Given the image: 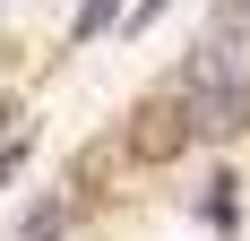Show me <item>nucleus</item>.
I'll list each match as a JSON object with an SVG mask.
<instances>
[{
  "label": "nucleus",
  "mask_w": 250,
  "mask_h": 241,
  "mask_svg": "<svg viewBox=\"0 0 250 241\" xmlns=\"http://www.w3.org/2000/svg\"><path fill=\"white\" fill-rule=\"evenodd\" d=\"M61 224H69V207H35L26 216V241H61Z\"/></svg>",
  "instance_id": "4"
},
{
  "label": "nucleus",
  "mask_w": 250,
  "mask_h": 241,
  "mask_svg": "<svg viewBox=\"0 0 250 241\" xmlns=\"http://www.w3.org/2000/svg\"><path fill=\"white\" fill-rule=\"evenodd\" d=\"M164 9H173V0H138V9H129V26H155Z\"/></svg>",
  "instance_id": "7"
},
{
  "label": "nucleus",
  "mask_w": 250,
  "mask_h": 241,
  "mask_svg": "<svg viewBox=\"0 0 250 241\" xmlns=\"http://www.w3.org/2000/svg\"><path fill=\"white\" fill-rule=\"evenodd\" d=\"M216 35H250V0H233L225 18H216Z\"/></svg>",
  "instance_id": "6"
},
{
  "label": "nucleus",
  "mask_w": 250,
  "mask_h": 241,
  "mask_svg": "<svg viewBox=\"0 0 250 241\" xmlns=\"http://www.w3.org/2000/svg\"><path fill=\"white\" fill-rule=\"evenodd\" d=\"M121 138H129V164H173L199 129H190V103H181V95H147L138 112H129Z\"/></svg>",
  "instance_id": "2"
},
{
  "label": "nucleus",
  "mask_w": 250,
  "mask_h": 241,
  "mask_svg": "<svg viewBox=\"0 0 250 241\" xmlns=\"http://www.w3.org/2000/svg\"><path fill=\"white\" fill-rule=\"evenodd\" d=\"M121 164H129V138H104V146H86V155H78V190H86V198H104V181H112Z\"/></svg>",
  "instance_id": "3"
},
{
  "label": "nucleus",
  "mask_w": 250,
  "mask_h": 241,
  "mask_svg": "<svg viewBox=\"0 0 250 241\" xmlns=\"http://www.w3.org/2000/svg\"><path fill=\"white\" fill-rule=\"evenodd\" d=\"M112 9H121V0H86V9H78V43H86V35H104V26H112Z\"/></svg>",
  "instance_id": "5"
},
{
  "label": "nucleus",
  "mask_w": 250,
  "mask_h": 241,
  "mask_svg": "<svg viewBox=\"0 0 250 241\" xmlns=\"http://www.w3.org/2000/svg\"><path fill=\"white\" fill-rule=\"evenodd\" d=\"M181 103H190V129H199V138H233V129H250V78L233 69V52H216V43L181 69Z\"/></svg>",
  "instance_id": "1"
}]
</instances>
